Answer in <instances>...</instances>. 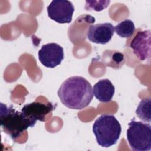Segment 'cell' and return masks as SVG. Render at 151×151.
Here are the masks:
<instances>
[{
    "instance_id": "obj_12",
    "label": "cell",
    "mask_w": 151,
    "mask_h": 151,
    "mask_svg": "<svg viewBox=\"0 0 151 151\" xmlns=\"http://www.w3.org/2000/svg\"><path fill=\"white\" fill-rule=\"evenodd\" d=\"M150 98L143 99L140 101L136 110V114L141 120L145 122L150 123Z\"/></svg>"
},
{
    "instance_id": "obj_10",
    "label": "cell",
    "mask_w": 151,
    "mask_h": 151,
    "mask_svg": "<svg viewBox=\"0 0 151 151\" xmlns=\"http://www.w3.org/2000/svg\"><path fill=\"white\" fill-rule=\"evenodd\" d=\"M115 92V88L109 79H102L93 86V93L100 102L107 103L111 100Z\"/></svg>"
},
{
    "instance_id": "obj_4",
    "label": "cell",
    "mask_w": 151,
    "mask_h": 151,
    "mask_svg": "<svg viewBox=\"0 0 151 151\" xmlns=\"http://www.w3.org/2000/svg\"><path fill=\"white\" fill-rule=\"evenodd\" d=\"M127 140L134 151H149L151 149V126L149 123L134 120L129 123Z\"/></svg>"
},
{
    "instance_id": "obj_5",
    "label": "cell",
    "mask_w": 151,
    "mask_h": 151,
    "mask_svg": "<svg viewBox=\"0 0 151 151\" xmlns=\"http://www.w3.org/2000/svg\"><path fill=\"white\" fill-rule=\"evenodd\" d=\"M54 109L55 106L51 102L44 103L34 101L24 105L21 112L28 122L29 126L32 127L37 120L45 122L46 116Z\"/></svg>"
},
{
    "instance_id": "obj_9",
    "label": "cell",
    "mask_w": 151,
    "mask_h": 151,
    "mask_svg": "<svg viewBox=\"0 0 151 151\" xmlns=\"http://www.w3.org/2000/svg\"><path fill=\"white\" fill-rule=\"evenodd\" d=\"M114 32V27L109 22L91 25L87 32L88 40L95 44H106L111 39Z\"/></svg>"
},
{
    "instance_id": "obj_7",
    "label": "cell",
    "mask_w": 151,
    "mask_h": 151,
    "mask_svg": "<svg viewBox=\"0 0 151 151\" xmlns=\"http://www.w3.org/2000/svg\"><path fill=\"white\" fill-rule=\"evenodd\" d=\"M40 63L45 67L53 68L61 63L64 59L63 48L56 43L43 45L38 52Z\"/></svg>"
},
{
    "instance_id": "obj_13",
    "label": "cell",
    "mask_w": 151,
    "mask_h": 151,
    "mask_svg": "<svg viewBox=\"0 0 151 151\" xmlns=\"http://www.w3.org/2000/svg\"><path fill=\"white\" fill-rule=\"evenodd\" d=\"M114 31L120 37L129 38L135 31L134 22L130 19H125L114 27Z\"/></svg>"
},
{
    "instance_id": "obj_2",
    "label": "cell",
    "mask_w": 151,
    "mask_h": 151,
    "mask_svg": "<svg viewBox=\"0 0 151 151\" xmlns=\"http://www.w3.org/2000/svg\"><path fill=\"white\" fill-rule=\"evenodd\" d=\"M122 128L120 123L111 114H102L93 125V132L96 141L100 146L109 147L118 141Z\"/></svg>"
},
{
    "instance_id": "obj_6",
    "label": "cell",
    "mask_w": 151,
    "mask_h": 151,
    "mask_svg": "<svg viewBox=\"0 0 151 151\" xmlns=\"http://www.w3.org/2000/svg\"><path fill=\"white\" fill-rule=\"evenodd\" d=\"M48 16L52 20L60 23L71 22L74 11V6L67 0H54L47 8Z\"/></svg>"
},
{
    "instance_id": "obj_1",
    "label": "cell",
    "mask_w": 151,
    "mask_h": 151,
    "mask_svg": "<svg viewBox=\"0 0 151 151\" xmlns=\"http://www.w3.org/2000/svg\"><path fill=\"white\" fill-rule=\"evenodd\" d=\"M57 94L65 106L74 110L86 107L93 98L91 84L80 76H73L66 79L60 87Z\"/></svg>"
},
{
    "instance_id": "obj_8",
    "label": "cell",
    "mask_w": 151,
    "mask_h": 151,
    "mask_svg": "<svg viewBox=\"0 0 151 151\" xmlns=\"http://www.w3.org/2000/svg\"><path fill=\"white\" fill-rule=\"evenodd\" d=\"M150 38L149 30L139 31L130 43V47L140 61H150Z\"/></svg>"
},
{
    "instance_id": "obj_3",
    "label": "cell",
    "mask_w": 151,
    "mask_h": 151,
    "mask_svg": "<svg viewBox=\"0 0 151 151\" xmlns=\"http://www.w3.org/2000/svg\"><path fill=\"white\" fill-rule=\"evenodd\" d=\"M0 124L4 132L14 140L18 138L23 132L29 127V124L21 112L1 103Z\"/></svg>"
},
{
    "instance_id": "obj_11",
    "label": "cell",
    "mask_w": 151,
    "mask_h": 151,
    "mask_svg": "<svg viewBox=\"0 0 151 151\" xmlns=\"http://www.w3.org/2000/svg\"><path fill=\"white\" fill-rule=\"evenodd\" d=\"M102 57L110 58V60H103L107 67L119 68H120L124 64V55L119 51L106 50L104 51V52H103Z\"/></svg>"
}]
</instances>
